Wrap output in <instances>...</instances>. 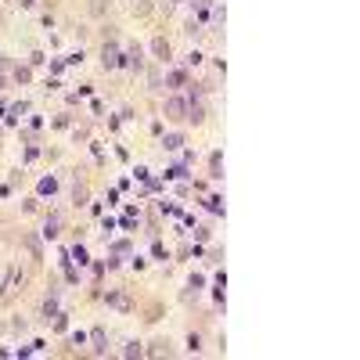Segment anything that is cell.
I'll use <instances>...</instances> for the list:
<instances>
[{
  "label": "cell",
  "mask_w": 360,
  "mask_h": 360,
  "mask_svg": "<svg viewBox=\"0 0 360 360\" xmlns=\"http://www.w3.org/2000/svg\"><path fill=\"white\" fill-rule=\"evenodd\" d=\"M188 349H191V353H198V349H202V339L195 335V331H191V335H188Z\"/></svg>",
  "instance_id": "obj_16"
},
{
  "label": "cell",
  "mask_w": 360,
  "mask_h": 360,
  "mask_svg": "<svg viewBox=\"0 0 360 360\" xmlns=\"http://www.w3.org/2000/svg\"><path fill=\"white\" fill-rule=\"evenodd\" d=\"M33 4H36V0H22V7H33Z\"/></svg>",
  "instance_id": "obj_22"
},
{
  "label": "cell",
  "mask_w": 360,
  "mask_h": 360,
  "mask_svg": "<svg viewBox=\"0 0 360 360\" xmlns=\"http://www.w3.org/2000/svg\"><path fill=\"white\" fill-rule=\"evenodd\" d=\"M101 65H105V69H115L119 65V51L112 47V43H105V51H101Z\"/></svg>",
  "instance_id": "obj_3"
},
{
  "label": "cell",
  "mask_w": 360,
  "mask_h": 360,
  "mask_svg": "<svg viewBox=\"0 0 360 360\" xmlns=\"http://www.w3.org/2000/svg\"><path fill=\"white\" fill-rule=\"evenodd\" d=\"M188 119H191V123H202V119H206V105H202L198 97L188 101Z\"/></svg>",
  "instance_id": "obj_5"
},
{
  "label": "cell",
  "mask_w": 360,
  "mask_h": 360,
  "mask_svg": "<svg viewBox=\"0 0 360 360\" xmlns=\"http://www.w3.org/2000/svg\"><path fill=\"white\" fill-rule=\"evenodd\" d=\"M58 227H61V220H58V216H51V220H47V227H43V234L54 238V234H58Z\"/></svg>",
  "instance_id": "obj_14"
},
{
  "label": "cell",
  "mask_w": 360,
  "mask_h": 360,
  "mask_svg": "<svg viewBox=\"0 0 360 360\" xmlns=\"http://www.w3.org/2000/svg\"><path fill=\"white\" fill-rule=\"evenodd\" d=\"M162 4H166V7H177V4H184V0H162Z\"/></svg>",
  "instance_id": "obj_21"
},
{
  "label": "cell",
  "mask_w": 360,
  "mask_h": 360,
  "mask_svg": "<svg viewBox=\"0 0 360 360\" xmlns=\"http://www.w3.org/2000/svg\"><path fill=\"white\" fill-rule=\"evenodd\" d=\"M123 357H141V346H137V342H126V349H123Z\"/></svg>",
  "instance_id": "obj_20"
},
{
  "label": "cell",
  "mask_w": 360,
  "mask_h": 360,
  "mask_svg": "<svg viewBox=\"0 0 360 360\" xmlns=\"http://www.w3.org/2000/svg\"><path fill=\"white\" fill-rule=\"evenodd\" d=\"M15 79H18V83H29V79H33V72L25 69V65H18V69H15Z\"/></svg>",
  "instance_id": "obj_15"
},
{
  "label": "cell",
  "mask_w": 360,
  "mask_h": 360,
  "mask_svg": "<svg viewBox=\"0 0 360 360\" xmlns=\"http://www.w3.org/2000/svg\"><path fill=\"white\" fill-rule=\"evenodd\" d=\"M152 54H155L159 61H170V54H173L170 40H166V36H155V40H152Z\"/></svg>",
  "instance_id": "obj_2"
},
{
  "label": "cell",
  "mask_w": 360,
  "mask_h": 360,
  "mask_svg": "<svg viewBox=\"0 0 360 360\" xmlns=\"http://www.w3.org/2000/svg\"><path fill=\"white\" fill-rule=\"evenodd\" d=\"M148 353H152V357H170V353H173V346L166 342V339H159V342H152V349H148Z\"/></svg>",
  "instance_id": "obj_7"
},
{
  "label": "cell",
  "mask_w": 360,
  "mask_h": 360,
  "mask_svg": "<svg viewBox=\"0 0 360 360\" xmlns=\"http://www.w3.org/2000/svg\"><path fill=\"white\" fill-rule=\"evenodd\" d=\"M105 11H108V0H90V15H97V18H101Z\"/></svg>",
  "instance_id": "obj_13"
},
{
  "label": "cell",
  "mask_w": 360,
  "mask_h": 360,
  "mask_svg": "<svg viewBox=\"0 0 360 360\" xmlns=\"http://www.w3.org/2000/svg\"><path fill=\"white\" fill-rule=\"evenodd\" d=\"M162 83H170V90H177V87H184V83H188V72H184V69H173V72H166Z\"/></svg>",
  "instance_id": "obj_4"
},
{
  "label": "cell",
  "mask_w": 360,
  "mask_h": 360,
  "mask_svg": "<svg viewBox=\"0 0 360 360\" xmlns=\"http://www.w3.org/2000/svg\"><path fill=\"white\" fill-rule=\"evenodd\" d=\"M148 83H152V90H166V87H162V76H159V72H152V76H148Z\"/></svg>",
  "instance_id": "obj_18"
},
{
  "label": "cell",
  "mask_w": 360,
  "mask_h": 360,
  "mask_svg": "<svg viewBox=\"0 0 360 360\" xmlns=\"http://www.w3.org/2000/svg\"><path fill=\"white\" fill-rule=\"evenodd\" d=\"M90 339H94V353H105V331L94 328V331H90Z\"/></svg>",
  "instance_id": "obj_11"
},
{
  "label": "cell",
  "mask_w": 360,
  "mask_h": 360,
  "mask_svg": "<svg viewBox=\"0 0 360 360\" xmlns=\"http://www.w3.org/2000/svg\"><path fill=\"white\" fill-rule=\"evenodd\" d=\"M112 252H115V256H126V252H130V242H115Z\"/></svg>",
  "instance_id": "obj_19"
},
{
  "label": "cell",
  "mask_w": 360,
  "mask_h": 360,
  "mask_svg": "<svg viewBox=\"0 0 360 360\" xmlns=\"http://www.w3.org/2000/svg\"><path fill=\"white\" fill-rule=\"evenodd\" d=\"M162 148H166V152H180V148H184V133H166Z\"/></svg>",
  "instance_id": "obj_6"
},
{
  "label": "cell",
  "mask_w": 360,
  "mask_h": 360,
  "mask_svg": "<svg viewBox=\"0 0 360 360\" xmlns=\"http://www.w3.org/2000/svg\"><path fill=\"white\" fill-rule=\"evenodd\" d=\"M87 198H90L87 184H76V188H72V202H76V206H87Z\"/></svg>",
  "instance_id": "obj_8"
},
{
  "label": "cell",
  "mask_w": 360,
  "mask_h": 360,
  "mask_svg": "<svg viewBox=\"0 0 360 360\" xmlns=\"http://www.w3.org/2000/svg\"><path fill=\"white\" fill-rule=\"evenodd\" d=\"M72 260H76V263H87V248L76 245V248H72Z\"/></svg>",
  "instance_id": "obj_17"
},
{
  "label": "cell",
  "mask_w": 360,
  "mask_h": 360,
  "mask_svg": "<svg viewBox=\"0 0 360 360\" xmlns=\"http://www.w3.org/2000/svg\"><path fill=\"white\" fill-rule=\"evenodd\" d=\"M108 303H112L115 310H130V299H126V295H119V292H112V295H108Z\"/></svg>",
  "instance_id": "obj_10"
},
{
  "label": "cell",
  "mask_w": 360,
  "mask_h": 360,
  "mask_svg": "<svg viewBox=\"0 0 360 360\" xmlns=\"http://www.w3.org/2000/svg\"><path fill=\"white\" fill-rule=\"evenodd\" d=\"M0 90H4V76H0Z\"/></svg>",
  "instance_id": "obj_23"
},
{
  "label": "cell",
  "mask_w": 360,
  "mask_h": 360,
  "mask_svg": "<svg viewBox=\"0 0 360 360\" xmlns=\"http://www.w3.org/2000/svg\"><path fill=\"white\" fill-rule=\"evenodd\" d=\"M133 15H152V0H133Z\"/></svg>",
  "instance_id": "obj_12"
},
{
  "label": "cell",
  "mask_w": 360,
  "mask_h": 360,
  "mask_svg": "<svg viewBox=\"0 0 360 360\" xmlns=\"http://www.w3.org/2000/svg\"><path fill=\"white\" fill-rule=\"evenodd\" d=\"M25 248H29V256H33V260H40V252H43V248H40V238H25Z\"/></svg>",
  "instance_id": "obj_9"
},
{
  "label": "cell",
  "mask_w": 360,
  "mask_h": 360,
  "mask_svg": "<svg viewBox=\"0 0 360 360\" xmlns=\"http://www.w3.org/2000/svg\"><path fill=\"white\" fill-rule=\"evenodd\" d=\"M166 119H188V97H166Z\"/></svg>",
  "instance_id": "obj_1"
}]
</instances>
